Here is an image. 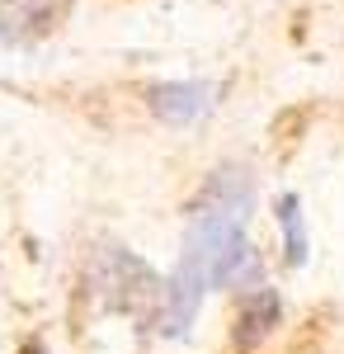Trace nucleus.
Masks as SVG:
<instances>
[{"label": "nucleus", "mask_w": 344, "mask_h": 354, "mask_svg": "<svg viewBox=\"0 0 344 354\" xmlns=\"http://www.w3.org/2000/svg\"><path fill=\"white\" fill-rule=\"evenodd\" d=\"M19 354H43V345H24V350H19Z\"/></svg>", "instance_id": "obj_6"}, {"label": "nucleus", "mask_w": 344, "mask_h": 354, "mask_svg": "<svg viewBox=\"0 0 344 354\" xmlns=\"http://www.w3.org/2000/svg\"><path fill=\"white\" fill-rule=\"evenodd\" d=\"M278 317H283V302H278V293L269 283L245 288L240 293V312H236V350H255L269 330L278 326Z\"/></svg>", "instance_id": "obj_4"}, {"label": "nucleus", "mask_w": 344, "mask_h": 354, "mask_svg": "<svg viewBox=\"0 0 344 354\" xmlns=\"http://www.w3.org/2000/svg\"><path fill=\"white\" fill-rule=\"evenodd\" d=\"M278 227H283L288 265H307V227H302V203H297V194H283V198H278Z\"/></svg>", "instance_id": "obj_5"}, {"label": "nucleus", "mask_w": 344, "mask_h": 354, "mask_svg": "<svg viewBox=\"0 0 344 354\" xmlns=\"http://www.w3.org/2000/svg\"><path fill=\"white\" fill-rule=\"evenodd\" d=\"M66 10H71V0H0V43L28 48L38 38H48Z\"/></svg>", "instance_id": "obj_2"}, {"label": "nucleus", "mask_w": 344, "mask_h": 354, "mask_svg": "<svg viewBox=\"0 0 344 354\" xmlns=\"http://www.w3.org/2000/svg\"><path fill=\"white\" fill-rule=\"evenodd\" d=\"M146 104H151V113H156L160 123L189 128V123H198L217 104V90L208 81H160L146 90Z\"/></svg>", "instance_id": "obj_3"}, {"label": "nucleus", "mask_w": 344, "mask_h": 354, "mask_svg": "<svg viewBox=\"0 0 344 354\" xmlns=\"http://www.w3.org/2000/svg\"><path fill=\"white\" fill-rule=\"evenodd\" d=\"M95 288L104 293L108 312H133V317H156L160 322V307H165V283L146 270L137 255L108 245L99 250V270H95Z\"/></svg>", "instance_id": "obj_1"}]
</instances>
